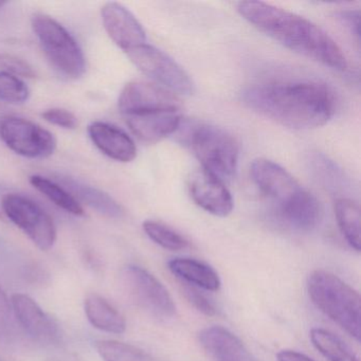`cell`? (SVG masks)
<instances>
[{
    "instance_id": "obj_1",
    "label": "cell",
    "mask_w": 361,
    "mask_h": 361,
    "mask_svg": "<svg viewBox=\"0 0 361 361\" xmlns=\"http://www.w3.org/2000/svg\"><path fill=\"white\" fill-rule=\"evenodd\" d=\"M255 113L287 128L310 130L325 126L336 111L333 90L312 81H274L255 84L242 94Z\"/></svg>"
},
{
    "instance_id": "obj_2",
    "label": "cell",
    "mask_w": 361,
    "mask_h": 361,
    "mask_svg": "<svg viewBox=\"0 0 361 361\" xmlns=\"http://www.w3.org/2000/svg\"><path fill=\"white\" fill-rule=\"evenodd\" d=\"M238 11L249 24L291 51L335 71H345L341 48L307 18L262 1H240Z\"/></svg>"
},
{
    "instance_id": "obj_3",
    "label": "cell",
    "mask_w": 361,
    "mask_h": 361,
    "mask_svg": "<svg viewBox=\"0 0 361 361\" xmlns=\"http://www.w3.org/2000/svg\"><path fill=\"white\" fill-rule=\"evenodd\" d=\"M251 176L287 226L297 231L308 232L319 225L323 214L320 202L284 168L259 158L251 164Z\"/></svg>"
},
{
    "instance_id": "obj_4",
    "label": "cell",
    "mask_w": 361,
    "mask_h": 361,
    "mask_svg": "<svg viewBox=\"0 0 361 361\" xmlns=\"http://www.w3.org/2000/svg\"><path fill=\"white\" fill-rule=\"evenodd\" d=\"M312 303L356 341H360V297L331 272L316 270L307 280Z\"/></svg>"
},
{
    "instance_id": "obj_5",
    "label": "cell",
    "mask_w": 361,
    "mask_h": 361,
    "mask_svg": "<svg viewBox=\"0 0 361 361\" xmlns=\"http://www.w3.org/2000/svg\"><path fill=\"white\" fill-rule=\"evenodd\" d=\"M181 137L204 171L223 183L235 176L240 149L229 133L210 124L195 123L189 124Z\"/></svg>"
},
{
    "instance_id": "obj_6",
    "label": "cell",
    "mask_w": 361,
    "mask_h": 361,
    "mask_svg": "<svg viewBox=\"0 0 361 361\" xmlns=\"http://www.w3.org/2000/svg\"><path fill=\"white\" fill-rule=\"evenodd\" d=\"M31 24L46 56L59 73L69 79H79L85 73L83 51L62 24L43 13L35 14Z\"/></svg>"
},
{
    "instance_id": "obj_7",
    "label": "cell",
    "mask_w": 361,
    "mask_h": 361,
    "mask_svg": "<svg viewBox=\"0 0 361 361\" xmlns=\"http://www.w3.org/2000/svg\"><path fill=\"white\" fill-rule=\"evenodd\" d=\"M3 210L41 250H49L56 240L54 219L37 202L20 194H7L3 198Z\"/></svg>"
},
{
    "instance_id": "obj_8",
    "label": "cell",
    "mask_w": 361,
    "mask_h": 361,
    "mask_svg": "<svg viewBox=\"0 0 361 361\" xmlns=\"http://www.w3.org/2000/svg\"><path fill=\"white\" fill-rule=\"evenodd\" d=\"M124 290L135 304L158 318H172L176 306L168 289L140 266H126L121 272Z\"/></svg>"
},
{
    "instance_id": "obj_9",
    "label": "cell",
    "mask_w": 361,
    "mask_h": 361,
    "mask_svg": "<svg viewBox=\"0 0 361 361\" xmlns=\"http://www.w3.org/2000/svg\"><path fill=\"white\" fill-rule=\"evenodd\" d=\"M126 54L143 75L161 84L171 92L185 96L193 94L194 83L187 71L157 48L145 44Z\"/></svg>"
},
{
    "instance_id": "obj_10",
    "label": "cell",
    "mask_w": 361,
    "mask_h": 361,
    "mask_svg": "<svg viewBox=\"0 0 361 361\" xmlns=\"http://www.w3.org/2000/svg\"><path fill=\"white\" fill-rule=\"evenodd\" d=\"M0 138L14 153L31 159L49 157L56 149L54 134L23 118L9 117L0 122Z\"/></svg>"
},
{
    "instance_id": "obj_11",
    "label": "cell",
    "mask_w": 361,
    "mask_h": 361,
    "mask_svg": "<svg viewBox=\"0 0 361 361\" xmlns=\"http://www.w3.org/2000/svg\"><path fill=\"white\" fill-rule=\"evenodd\" d=\"M124 117L161 111H180V100L170 90L155 84L134 81L126 84L118 101Z\"/></svg>"
},
{
    "instance_id": "obj_12",
    "label": "cell",
    "mask_w": 361,
    "mask_h": 361,
    "mask_svg": "<svg viewBox=\"0 0 361 361\" xmlns=\"http://www.w3.org/2000/svg\"><path fill=\"white\" fill-rule=\"evenodd\" d=\"M11 304L20 326L33 340L46 345L60 341L58 324L32 298L24 293H16L12 295Z\"/></svg>"
},
{
    "instance_id": "obj_13",
    "label": "cell",
    "mask_w": 361,
    "mask_h": 361,
    "mask_svg": "<svg viewBox=\"0 0 361 361\" xmlns=\"http://www.w3.org/2000/svg\"><path fill=\"white\" fill-rule=\"evenodd\" d=\"M103 26L114 43L124 52L145 45L147 35L134 14L118 3H107L101 10Z\"/></svg>"
},
{
    "instance_id": "obj_14",
    "label": "cell",
    "mask_w": 361,
    "mask_h": 361,
    "mask_svg": "<svg viewBox=\"0 0 361 361\" xmlns=\"http://www.w3.org/2000/svg\"><path fill=\"white\" fill-rule=\"evenodd\" d=\"M189 189L194 202L210 214L226 217L233 210V198L225 183L204 169L192 174Z\"/></svg>"
},
{
    "instance_id": "obj_15",
    "label": "cell",
    "mask_w": 361,
    "mask_h": 361,
    "mask_svg": "<svg viewBox=\"0 0 361 361\" xmlns=\"http://www.w3.org/2000/svg\"><path fill=\"white\" fill-rule=\"evenodd\" d=\"M130 132L145 143H155L178 130L183 116L180 111H161L126 116Z\"/></svg>"
},
{
    "instance_id": "obj_16",
    "label": "cell",
    "mask_w": 361,
    "mask_h": 361,
    "mask_svg": "<svg viewBox=\"0 0 361 361\" xmlns=\"http://www.w3.org/2000/svg\"><path fill=\"white\" fill-rule=\"evenodd\" d=\"M92 143L105 156L119 162H130L136 158L137 147L124 130L106 122L94 121L88 126Z\"/></svg>"
},
{
    "instance_id": "obj_17",
    "label": "cell",
    "mask_w": 361,
    "mask_h": 361,
    "mask_svg": "<svg viewBox=\"0 0 361 361\" xmlns=\"http://www.w3.org/2000/svg\"><path fill=\"white\" fill-rule=\"evenodd\" d=\"M200 341L213 361H257L238 336L219 325L206 327Z\"/></svg>"
},
{
    "instance_id": "obj_18",
    "label": "cell",
    "mask_w": 361,
    "mask_h": 361,
    "mask_svg": "<svg viewBox=\"0 0 361 361\" xmlns=\"http://www.w3.org/2000/svg\"><path fill=\"white\" fill-rule=\"evenodd\" d=\"M54 180L60 183L61 185H64L65 189L78 202H83L100 214L109 219H121L123 216L124 210L121 204L102 190L97 189L87 183H82L73 177L64 176V175H58Z\"/></svg>"
},
{
    "instance_id": "obj_19",
    "label": "cell",
    "mask_w": 361,
    "mask_h": 361,
    "mask_svg": "<svg viewBox=\"0 0 361 361\" xmlns=\"http://www.w3.org/2000/svg\"><path fill=\"white\" fill-rule=\"evenodd\" d=\"M168 266L173 274L192 286L208 291H216L221 288L219 274L204 262L188 257H176L171 259Z\"/></svg>"
},
{
    "instance_id": "obj_20",
    "label": "cell",
    "mask_w": 361,
    "mask_h": 361,
    "mask_svg": "<svg viewBox=\"0 0 361 361\" xmlns=\"http://www.w3.org/2000/svg\"><path fill=\"white\" fill-rule=\"evenodd\" d=\"M84 308L88 321L96 329L111 334H122L126 331V318L101 295L97 293L88 295Z\"/></svg>"
},
{
    "instance_id": "obj_21",
    "label": "cell",
    "mask_w": 361,
    "mask_h": 361,
    "mask_svg": "<svg viewBox=\"0 0 361 361\" xmlns=\"http://www.w3.org/2000/svg\"><path fill=\"white\" fill-rule=\"evenodd\" d=\"M335 216L340 231L354 250L360 251V210L354 200L339 198L335 202Z\"/></svg>"
},
{
    "instance_id": "obj_22",
    "label": "cell",
    "mask_w": 361,
    "mask_h": 361,
    "mask_svg": "<svg viewBox=\"0 0 361 361\" xmlns=\"http://www.w3.org/2000/svg\"><path fill=\"white\" fill-rule=\"evenodd\" d=\"M29 181L35 189L45 195L59 208L63 209L75 216L85 215V211L82 204L64 187H62L54 179L51 180V179L41 176V175H32Z\"/></svg>"
},
{
    "instance_id": "obj_23",
    "label": "cell",
    "mask_w": 361,
    "mask_h": 361,
    "mask_svg": "<svg viewBox=\"0 0 361 361\" xmlns=\"http://www.w3.org/2000/svg\"><path fill=\"white\" fill-rule=\"evenodd\" d=\"M310 337L314 348L329 361H359L358 357L339 337L326 329H312Z\"/></svg>"
},
{
    "instance_id": "obj_24",
    "label": "cell",
    "mask_w": 361,
    "mask_h": 361,
    "mask_svg": "<svg viewBox=\"0 0 361 361\" xmlns=\"http://www.w3.org/2000/svg\"><path fill=\"white\" fill-rule=\"evenodd\" d=\"M94 346L104 361H159L136 346L115 340H99Z\"/></svg>"
},
{
    "instance_id": "obj_25",
    "label": "cell",
    "mask_w": 361,
    "mask_h": 361,
    "mask_svg": "<svg viewBox=\"0 0 361 361\" xmlns=\"http://www.w3.org/2000/svg\"><path fill=\"white\" fill-rule=\"evenodd\" d=\"M143 230L154 243L168 250H183L190 246L187 238L160 221H145L143 223Z\"/></svg>"
},
{
    "instance_id": "obj_26",
    "label": "cell",
    "mask_w": 361,
    "mask_h": 361,
    "mask_svg": "<svg viewBox=\"0 0 361 361\" xmlns=\"http://www.w3.org/2000/svg\"><path fill=\"white\" fill-rule=\"evenodd\" d=\"M30 97L24 81L6 71H0V100L10 104H23Z\"/></svg>"
},
{
    "instance_id": "obj_27",
    "label": "cell",
    "mask_w": 361,
    "mask_h": 361,
    "mask_svg": "<svg viewBox=\"0 0 361 361\" xmlns=\"http://www.w3.org/2000/svg\"><path fill=\"white\" fill-rule=\"evenodd\" d=\"M16 331L11 302L0 287V340H9Z\"/></svg>"
},
{
    "instance_id": "obj_28",
    "label": "cell",
    "mask_w": 361,
    "mask_h": 361,
    "mask_svg": "<svg viewBox=\"0 0 361 361\" xmlns=\"http://www.w3.org/2000/svg\"><path fill=\"white\" fill-rule=\"evenodd\" d=\"M0 67L6 69V73L18 78H35V71L26 61L11 54H0Z\"/></svg>"
},
{
    "instance_id": "obj_29",
    "label": "cell",
    "mask_w": 361,
    "mask_h": 361,
    "mask_svg": "<svg viewBox=\"0 0 361 361\" xmlns=\"http://www.w3.org/2000/svg\"><path fill=\"white\" fill-rule=\"evenodd\" d=\"M183 295H185V299L188 300V302H189L193 307H195L198 312L210 317L216 314V307H215L214 304H213L211 300L208 299L204 293H200L197 287L185 285V286H183Z\"/></svg>"
},
{
    "instance_id": "obj_30",
    "label": "cell",
    "mask_w": 361,
    "mask_h": 361,
    "mask_svg": "<svg viewBox=\"0 0 361 361\" xmlns=\"http://www.w3.org/2000/svg\"><path fill=\"white\" fill-rule=\"evenodd\" d=\"M44 120L50 124L65 128V130H75L78 126V119L73 113L63 109H50L42 114Z\"/></svg>"
},
{
    "instance_id": "obj_31",
    "label": "cell",
    "mask_w": 361,
    "mask_h": 361,
    "mask_svg": "<svg viewBox=\"0 0 361 361\" xmlns=\"http://www.w3.org/2000/svg\"><path fill=\"white\" fill-rule=\"evenodd\" d=\"M340 20L342 25L345 26L346 29L354 35L359 42L360 39V27H359V12L355 10H345V11L340 12Z\"/></svg>"
},
{
    "instance_id": "obj_32",
    "label": "cell",
    "mask_w": 361,
    "mask_h": 361,
    "mask_svg": "<svg viewBox=\"0 0 361 361\" xmlns=\"http://www.w3.org/2000/svg\"><path fill=\"white\" fill-rule=\"evenodd\" d=\"M278 361H314L303 353L293 350H283L276 355Z\"/></svg>"
},
{
    "instance_id": "obj_33",
    "label": "cell",
    "mask_w": 361,
    "mask_h": 361,
    "mask_svg": "<svg viewBox=\"0 0 361 361\" xmlns=\"http://www.w3.org/2000/svg\"><path fill=\"white\" fill-rule=\"evenodd\" d=\"M47 361H71L69 359L64 358V357H51V358L48 359Z\"/></svg>"
},
{
    "instance_id": "obj_34",
    "label": "cell",
    "mask_w": 361,
    "mask_h": 361,
    "mask_svg": "<svg viewBox=\"0 0 361 361\" xmlns=\"http://www.w3.org/2000/svg\"><path fill=\"white\" fill-rule=\"evenodd\" d=\"M6 5H7V3H1V1H0V9H1V8H3L4 6Z\"/></svg>"
}]
</instances>
